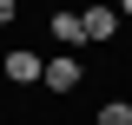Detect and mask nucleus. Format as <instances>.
<instances>
[{"label": "nucleus", "instance_id": "f257e3e1", "mask_svg": "<svg viewBox=\"0 0 132 125\" xmlns=\"http://www.w3.org/2000/svg\"><path fill=\"white\" fill-rule=\"evenodd\" d=\"M40 86H46V92H79V86H86V66H79V53H53V59H46V73H40Z\"/></svg>", "mask_w": 132, "mask_h": 125}, {"label": "nucleus", "instance_id": "f03ea898", "mask_svg": "<svg viewBox=\"0 0 132 125\" xmlns=\"http://www.w3.org/2000/svg\"><path fill=\"white\" fill-rule=\"evenodd\" d=\"M79 33H86V46H106L119 33V7L112 0H93V7H79Z\"/></svg>", "mask_w": 132, "mask_h": 125}, {"label": "nucleus", "instance_id": "7ed1b4c3", "mask_svg": "<svg viewBox=\"0 0 132 125\" xmlns=\"http://www.w3.org/2000/svg\"><path fill=\"white\" fill-rule=\"evenodd\" d=\"M0 73L13 79V86H40V73H46V59H40L33 46H7V53H0Z\"/></svg>", "mask_w": 132, "mask_h": 125}, {"label": "nucleus", "instance_id": "20e7f679", "mask_svg": "<svg viewBox=\"0 0 132 125\" xmlns=\"http://www.w3.org/2000/svg\"><path fill=\"white\" fill-rule=\"evenodd\" d=\"M46 33H53V40H60L66 53H73V46H86V33H79V7H60V13L46 20Z\"/></svg>", "mask_w": 132, "mask_h": 125}, {"label": "nucleus", "instance_id": "39448f33", "mask_svg": "<svg viewBox=\"0 0 132 125\" xmlns=\"http://www.w3.org/2000/svg\"><path fill=\"white\" fill-rule=\"evenodd\" d=\"M93 125H132V99H106L93 112Z\"/></svg>", "mask_w": 132, "mask_h": 125}, {"label": "nucleus", "instance_id": "423d86ee", "mask_svg": "<svg viewBox=\"0 0 132 125\" xmlns=\"http://www.w3.org/2000/svg\"><path fill=\"white\" fill-rule=\"evenodd\" d=\"M20 20V0H0V26H13Z\"/></svg>", "mask_w": 132, "mask_h": 125}, {"label": "nucleus", "instance_id": "0eeeda50", "mask_svg": "<svg viewBox=\"0 0 132 125\" xmlns=\"http://www.w3.org/2000/svg\"><path fill=\"white\" fill-rule=\"evenodd\" d=\"M119 20H132V0H119Z\"/></svg>", "mask_w": 132, "mask_h": 125}, {"label": "nucleus", "instance_id": "6e6552de", "mask_svg": "<svg viewBox=\"0 0 132 125\" xmlns=\"http://www.w3.org/2000/svg\"><path fill=\"white\" fill-rule=\"evenodd\" d=\"M0 125H7V112H0Z\"/></svg>", "mask_w": 132, "mask_h": 125}]
</instances>
